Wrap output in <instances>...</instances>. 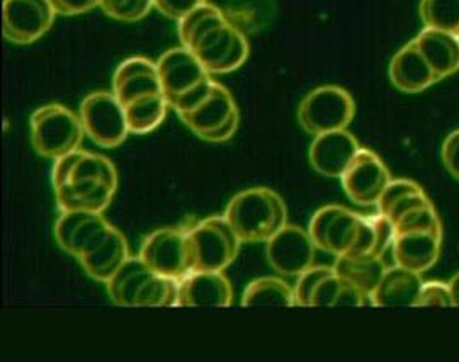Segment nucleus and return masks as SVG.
I'll use <instances>...</instances> for the list:
<instances>
[{
	"label": "nucleus",
	"mask_w": 459,
	"mask_h": 362,
	"mask_svg": "<svg viewBox=\"0 0 459 362\" xmlns=\"http://www.w3.org/2000/svg\"><path fill=\"white\" fill-rule=\"evenodd\" d=\"M51 184L62 211L104 213L117 191V170L104 155L79 149L55 160Z\"/></svg>",
	"instance_id": "f257e3e1"
},
{
	"label": "nucleus",
	"mask_w": 459,
	"mask_h": 362,
	"mask_svg": "<svg viewBox=\"0 0 459 362\" xmlns=\"http://www.w3.org/2000/svg\"><path fill=\"white\" fill-rule=\"evenodd\" d=\"M178 33L182 47L193 51L212 75L230 73L248 58L246 34L213 4H204L182 17Z\"/></svg>",
	"instance_id": "f03ea898"
},
{
	"label": "nucleus",
	"mask_w": 459,
	"mask_h": 362,
	"mask_svg": "<svg viewBox=\"0 0 459 362\" xmlns=\"http://www.w3.org/2000/svg\"><path fill=\"white\" fill-rule=\"evenodd\" d=\"M242 242H267L288 225V210L278 193L252 187L238 193L223 214Z\"/></svg>",
	"instance_id": "7ed1b4c3"
},
{
	"label": "nucleus",
	"mask_w": 459,
	"mask_h": 362,
	"mask_svg": "<svg viewBox=\"0 0 459 362\" xmlns=\"http://www.w3.org/2000/svg\"><path fill=\"white\" fill-rule=\"evenodd\" d=\"M81 116L62 104L41 106L31 115V142L45 159H60L81 149L83 140Z\"/></svg>",
	"instance_id": "20e7f679"
},
{
	"label": "nucleus",
	"mask_w": 459,
	"mask_h": 362,
	"mask_svg": "<svg viewBox=\"0 0 459 362\" xmlns=\"http://www.w3.org/2000/svg\"><path fill=\"white\" fill-rule=\"evenodd\" d=\"M189 231L193 272H223L240 252L242 240L225 216L206 218Z\"/></svg>",
	"instance_id": "39448f33"
},
{
	"label": "nucleus",
	"mask_w": 459,
	"mask_h": 362,
	"mask_svg": "<svg viewBox=\"0 0 459 362\" xmlns=\"http://www.w3.org/2000/svg\"><path fill=\"white\" fill-rule=\"evenodd\" d=\"M356 116V102L339 85H322L312 90L298 108L301 128L313 136L345 130Z\"/></svg>",
	"instance_id": "423d86ee"
},
{
	"label": "nucleus",
	"mask_w": 459,
	"mask_h": 362,
	"mask_svg": "<svg viewBox=\"0 0 459 362\" xmlns=\"http://www.w3.org/2000/svg\"><path fill=\"white\" fill-rule=\"evenodd\" d=\"M296 306H352L359 308L371 305L369 297H366L358 288L342 280L333 265H313L303 272L295 286Z\"/></svg>",
	"instance_id": "0eeeda50"
},
{
	"label": "nucleus",
	"mask_w": 459,
	"mask_h": 362,
	"mask_svg": "<svg viewBox=\"0 0 459 362\" xmlns=\"http://www.w3.org/2000/svg\"><path fill=\"white\" fill-rule=\"evenodd\" d=\"M182 123L210 143H223L230 140L240 125V113L229 90L214 82L210 94L186 115L179 116Z\"/></svg>",
	"instance_id": "6e6552de"
},
{
	"label": "nucleus",
	"mask_w": 459,
	"mask_h": 362,
	"mask_svg": "<svg viewBox=\"0 0 459 362\" xmlns=\"http://www.w3.org/2000/svg\"><path fill=\"white\" fill-rule=\"evenodd\" d=\"M81 121L85 134L102 149H116L130 134L123 104L115 92H92L81 104Z\"/></svg>",
	"instance_id": "1a4fd4ad"
},
{
	"label": "nucleus",
	"mask_w": 459,
	"mask_h": 362,
	"mask_svg": "<svg viewBox=\"0 0 459 362\" xmlns=\"http://www.w3.org/2000/svg\"><path fill=\"white\" fill-rule=\"evenodd\" d=\"M140 257L159 276L169 280H184L193 272L189 231L160 228L150 233L142 244Z\"/></svg>",
	"instance_id": "9d476101"
},
{
	"label": "nucleus",
	"mask_w": 459,
	"mask_h": 362,
	"mask_svg": "<svg viewBox=\"0 0 459 362\" xmlns=\"http://www.w3.org/2000/svg\"><path fill=\"white\" fill-rule=\"evenodd\" d=\"M362 214L341 204H328L313 214L308 233L315 246L335 257H347L359 240Z\"/></svg>",
	"instance_id": "9b49d317"
},
{
	"label": "nucleus",
	"mask_w": 459,
	"mask_h": 362,
	"mask_svg": "<svg viewBox=\"0 0 459 362\" xmlns=\"http://www.w3.org/2000/svg\"><path fill=\"white\" fill-rule=\"evenodd\" d=\"M162 92L170 108L212 81V73L187 48L165 51L157 62Z\"/></svg>",
	"instance_id": "f8f14e48"
},
{
	"label": "nucleus",
	"mask_w": 459,
	"mask_h": 362,
	"mask_svg": "<svg viewBox=\"0 0 459 362\" xmlns=\"http://www.w3.org/2000/svg\"><path fill=\"white\" fill-rule=\"evenodd\" d=\"M392 179L385 162L371 150L361 149L347 167L341 182L347 198L362 208L377 206Z\"/></svg>",
	"instance_id": "ddd939ff"
},
{
	"label": "nucleus",
	"mask_w": 459,
	"mask_h": 362,
	"mask_svg": "<svg viewBox=\"0 0 459 362\" xmlns=\"http://www.w3.org/2000/svg\"><path fill=\"white\" fill-rule=\"evenodd\" d=\"M55 16L49 0H4V36L16 45H30L48 33Z\"/></svg>",
	"instance_id": "4468645a"
},
{
	"label": "nucleus",
	"mask_w": 459,
	"mask_h": 362,
	"mask_svg": "<svg viewBox=\"0 0 459 362\" xmlns=\"http://www.w3.org/2000/svg\"><path fill=\"white\" fill-rule=\"evenodd\" d=\"M265 244L267 261L282 276L299 278L313 267L316 246L308 230L301 227L286 225Z\"/></svg>",
	"instance_id": "2eb2a0df"
},
{
	"label": "nucleus",
	"mask_w": 459,
	"mask_h": 362,
	"mask_svg": "<svg viewBox=\"0 0 459 362\" xmlns=\"http://www.w3.org/2000/svg\"><path fill=\"white\" fill-rule=\"evenodd\" d=\"M359 150V142L347 130L324 133L315 136L308 150V159L320 176L341 179Z\"/></svg>",
	"instance_id": "dca6fc26"
},
{
	"label": "nucleus",
	"mask_w": 459,
	"mask_h": 362,
	"mask_svg": "<svg viewBox=\"0 0 459 362\" xmlns=\"http://www.w3.org/2000/svg\"><path fill=\"white\" fill-rule=\"evenodd\" d=\"M109 227L102 213L62 211L55 225V238L66 254L81 259Z\"/></svg>",
	"instance_id": "f3484780"
},
{
	"label": "nucleus",
	"mask_w": 459,
	"mask_h": 362,
	"mask_svg": "<svg viewBox=\"0 0 459 362\" xmlns=\"http://www.w3.org/2000/svg\"><path fill=\"white\" fill-rule=\"evenodd\" d=\"M443 237L444 230L394 233L392 247L394 265L417 274H424L439 261Z\"/></svg>",
	"instance_id": "a211bd4d"
},
{
	"label": "nucleus",
	"mask_w": 459,
	"mask_h": 362,
	"mask_svg": "<svg viewBox=\"0 0 459 362\" xmlns=\"http://www.w3.org/2000/svg\"><path fill=\"white\" fill-rule=\"evenodd\" d=\"M113 92L123 106L150 94H164L159 66L152 60L142 56H133L125 60L116 68Z\"/></svg>",
	"instance_id": "6ab92c4d"
},
{
	"label": "nucleus",
	"mask_w": 459,
	"mask_h": 362,
	"mask_svg": "<svg viewBox=\"0 0 459 362\" xmlns=\"http://www.w3.org/2000/svg\"><path fill=\"white\" fill-rule=\"evenodd\" d=\"M233 301V288L223 272L196 271L179 280L178 306L225 308Z\"/></svg>",
	"instance_id": "aec40b11"
},
{
	"label": "nucleus",
	"mask_w": 459,
	"mask_h": 362,
	"mask_svg": "<svg viewBox=\"0 0 459 362\" xmlns=\"http://www.w3.org/2000/svg\"><path fill=\"white\" fill-rule=\"evenodd\" d=\"M128 242L121 231L109 227L98 242L79 259L85 272L99 282H108L130 259Z\"/></svg>",
	"instance_id": "412c9836"
},
{
	"label": "nucleus",
	"mask_w": 459,
	"mask_h": 362,
	"mask_svg": "<svg viewBox=\"0 0 459 362\" xmlns=\"http://www.w3.org/2000/svg\"><path fill=\"white\" fill-rule=\"evenodd\" d=\"M394 87L407 94H419L437 81L434 70L411 39L402 50L396 51L388 68Z\"/></svg>",
	"instance_id": "4be33fe9"
},
{
	"label": "nucleus",
	"mask_w": 459,
	"mask_h": 362,
	"mask_svg": "<svg viewBox=\"0 0 459 362\" xmlns=\"http://www.w3.org/2000/svg\"><path fill=\"white\" fill-rule=\"evenodd\" d=\"M422 284L424 280L420 274L398 265L388 267L375 293L371 295V305L379 308L417 306Z\"/></svg>",
	"instance_id": "5701e85b"
},
{
	"label": "nucleus",
	"mask_w": 459,
	"mask_h": 362,
	"mask_svg": "<svg viewBox=\"0 0 459 362\" xmlns=\"http://www.w3.org/2000/svg\"><path fill=\"white\" fill-rule=\"evenodd\" d=\"M419 51L424 55L437 81L459 70V38L439 30L426 28L415 39Z\"/></svg>",
	"instance_id": "b1692460"
},
{
	"label": "nucleus",
	"mask_w": 459,
	"mask_h": 362,
	"mask_svg": "<svg viewBox=\"0 0 459 362\" xmlns=\"http://www.w3.org/2000/svg\"><path fill=\"white\" fill-rule=\"evenodd\" d=\"M153 274L157 272H153L140 255L130 257L115 276L106 282L108 295L117 306L136 308V301Z\"/></svg>",
	"instance_id": "393cba45"
},
{
	"label": "nucleus",
	"mask_w": 459,
	"mask_h": 362,
	"mask_svg": "<svg viewBox=\"0 0 459 362\" xmlns=\"http://www.w3.org/2000/svg\"><path fill=\"white\" fill-rule=\"evenodd\" d=\"M424 189L411 179H394L386 185L377 203V213L386 216L392 223H396L403 214L415 208L429 204Z\"/></svg>",
	"instance_id": "a878e982"
},
{
	"label": "nucleus",
	"mask_w": 459,
	"mask_h": 362,
	"mask_svg": "<svg viewBox=\"0 0 459 362\" xmlns=\"http://www.w3.org/2000/svg\"><path fill=\"white\" fill-rule=\"evenodd\" d=\"M388 267L390 265H386L385 257H379V259L337 257L333 263L335 272L349 284L358 288L366 297H369V299L375 293L377 284L383 280Z\"/></svg>",
	"instance_id": "bb28decb"
},
{
	"label": "nucleus",
	"mask_w": 459,
	"mask_h": 362,
	"mask_svg": "<svg viewBox=\"0 0 459 362\" xmlns=\"http://www.w3.org/2000/svg\"><path fill=\"white\" fill-rule=\"evenodd\" d=\"M242 306H296L295 289L279 278H259L247 286Z\"/></svg>",
	"instance_id": "cd10ccee"
},
{
	"label": "nucleus",
	"mask_w": 459,
	"mask_h": 362,
	"mask_svg": "<svg viewBox=\"0 0 459 362\" xmlns=\"http://www.w3.org/2000/svg\"><path fill=\"white\" fill-rule=\"evenodd\" d=\"M130 133L134 134H147L157 130L164 123L165 116L169 111V102L164 94H150L140 99H134L123 106Z\"/></svg>",
	"instance_id": "c85d7f7f"
},
{
	"label": "nucleus",
	"mask_w": 459,
	"mask_h": 362,
	"mask_svg": "<svg viewBox=\"0 0 459 362\" xmlns=\"http://www.w3.org/2000/svg\"><path fill=\"white\" fill-rule=\"evenodd\" d=\"M419 13L426 28L459 38V0H420Z\"/></svg>",
	"instance_id": "c756f323"
},
{
	"label": "nucleus",
	"mask_w": 459,
	"mask_h": 362,
	"mask_svg": "<svg viewBox=\"0 0 459 362\" xmlns=\"http://www.w3.org/2000/svg\"><path fill=\"white\" fill-rule=\"evenodd\" d=\"M443 230L441 218L436 211L434 204L429 203L420 208H415L407 214H403L394 223V233H407V231Z\"/></svg>",
	"instance_id": "7c9ffc66"
},
{
	"label": "nucleus",
	"mask_w": 459,
	"mask_h": 362,
	"mask_svg": "<svg viewBox=\"0 0 459 362\" xmlns=\"http://www.w3.org/2000/svg\"><path fill=\"white\" fill-rule=\"evenodd\" d=\"M100 9L113 19L123 22H134L147 16L153 0H100Z\"/></svg>",
	"instance_id": "2f4dec72"
},
{
	"label": "nucleus",
	"mask_w": 459,
	"mask_h": 362,
	"mask_svg": "<svg viewBox=\"0 0 459 362\" xmlns=\"http://www.w3.org/2000/svg\"><path fill=\"white\" fill-rule=\"evenodd\" d=\"M417 306H422V308L424 306H444V308L455 306L453 297H451V289H449V282L424 280Z\"/></svg>",
	"instance_id": "473e14b6"
},
{
	"label": "nucleus",
	"mask_w": 459,
	"mask_h": 362,
	"mask_svg": "<svg viewBox=\"0 0 459 362\" xmlns=\"http://www.w3.org/2000/svg\"><path fill=\"white\" fill-rule=\"evenodd\" d=\"M204 4H208V0H153V5L160 14L178 21Z\"/></svg>",
	"instance_id": "72a5a7b5"
},
{
	"label": "nucleus",
	"mask_w": 459,
	"mask_h": 362,
	"mask_svg": "<svg viewBox=\"0 0 459 362\" xmlns=\"http://www.w3.org/2000/svg\"><path fill=\"white\" fill-rule=\"evenodd\" d=\"M441 157L447 172L459 182V130H455L446 136Z\"/></svg>",
	"instance_id": "f704fd0d"
},
{
	"label": "nucleus",
	"mask_w": 459,
	"mask_h": 362,
	"mask_svg": "<svg viewBox=\"0 0 459 362\" xmlns=\"http://www.w3.org/2000/svg\"><path fill=\"white\" fill-rule=\"evenodd\" d=\"M55 13L62 16H77L85 14L98 7L100 0H49Z\"/></svg>",
	"instance_id": "c9c22d12"
},
{
	"label": "nucleus",
	"mask_w": 459,
	"mask_h": 362,
	"mask_svg": "<svg viewBox=\"0 0 459 362\" xmlns=\"http://www.w3.org/2000/svg\"><path fill=\"white\" fill-rule=\"evenodd\" d=\"M449 289H451V297H453L455 306H459V272L449 280Z\"/></svg>",
	"instance_id": "e433bc0d"
}]
</instances>
